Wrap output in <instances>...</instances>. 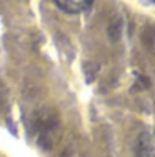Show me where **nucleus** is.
Segmentation results:
<instances>
[{
	"instance_id": "obj_2",
	"label": "nucleus",
	"mask_w": 155,
	"mask_h": 157,
	"mask_svg": "<svg viewBox=\"0 0 155 157\" xmlns=\"http://www.w3.org/2000/svg\"><path fill=\"white\" fill-rule=\"evenodd\" d=\"M137 154L139 157H155V132H146L141 135Z\"/></svg>"
},
{
	"instance_id": "obj_1",
	"label": "nucleus",
	"mask_w": 155,
	"mask_h": 157,
	"mask_svg": "<svg viewBox=\"0 0 155 157\" xmlns=\"http://www.w3.org/2000/svg\"><path fill=\"white\" fill-rule=\"evenodd\" d=\"M55 2L64 13L78 15V13H84L86 9H89L95 0H55Z\"/></svg>"
},
{
	"instance_id": "obj_3",
	"label": "nucleus",
	"mask_w": 155,
	"mask_h": 157,
	"mask_svg": "<svg viewBox=\"0 0 155 157\" xmlns=\"http://www.w3.org/2000/svg\"><path fill=\"white\" fill-rule=\"evenodd\" d=\"M152 2H153V4H155V0H152Z\"/></svg>"
}]
</instances>
